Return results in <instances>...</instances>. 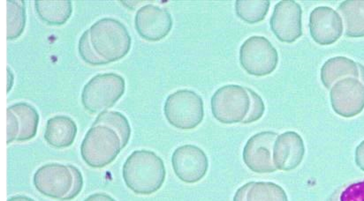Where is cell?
<instances>
[{"instance_id":"cell-33","label":"cell","mask_w":364,"mask_h":201,"mask_svg":"<svg viewBox=\"0 0 364 201\" xmlns=\"http://www.w3.org/2000/svg\"><path fill=\"white\" fill-rule=\"evenodd\" d=\"M7 201H36L30 197L23 196V195H18V196H14L11 197Z\"/></svg>"},{"instance_id":"cell-3","label":"cell","mask_w":364,"mask_h":201,"mask_svg":"<svg viewBox=\"0 0 364 201\" xmlns=\"http://www.w3.org/2000/svg\"><path fill=\"white\" fill-rule=\"evenodd\" d=\"M122 149L117 131L107 126L92 125L83 138L81 156L89 167L103 169L117 158Z\"/></svg>"},{"instance_id":"cell-14","label":"cell","mask_w":364,"mask_h":201,"mask_svg":"<svg viewBox=\"0 0 364 201\" xmlns=\"http://www.w3.org/2000/svg\"><path fill=\"white\" fill-rule=\"evenodd\" d=\"M309 32L319 45H333L343 35L344 24L341 14L329 6L316 7L309 16Z\"/></svg>"},{"instance_id":"cell-5","label":"cell","mask_w":364,"mask_h":201,"mask_svg":"<svg viewBox=\"0 0 364 201\" xmlns=\"http://www.w3.org/2000/svg\"><path fill=\"white\" fill-rule=\"evenodd\" d=\"M164 113L170 125L177 129L193 130L205 118L203 101L194 91L180 89L166 98Z\"/></svg>"},{"instance_id":"cell-24","label":"cell","mask_w":364,"mask_h":201,"mask_svg":"<svg viewBox=\"0 0 364 201\" xmlns=\"http://www.w3.org/2000/svg\"><path fill=\"white\" fill-rule=\"evenodd\" d=\"M93 125H105L112 128L122 138V148H126L131 137V127L129 120L121 112H104L97 116Z\"/></svg>"},{"instance_id":"cell-22","label":"cell","mask_w":364,"mask_h":201,"mask_svg":"<svg viewBox=\"0 0 364 201\" xmlns=\"http://www.w3.org/2000/svg\"><path fill=\"white\" fill-rule=\"evenodd\" d=\"M246 201H289L285 190L272 182H250Z\"/></svg>"},{"instance_id":"cell-12","label":"cell","mask_w":364,"mask_h":201,"mask_svg":"<svg viewBox=\"0 0 364 201\" xmlns=\"http://www.w3.org/2000/svg\"><path fill=\"white\" fill-rule=\"evenodd\" d=\"M303 10L294 0H284L274 7L270 21L271 29L280 42L292 43L303 36Z\"/></svg>"},{"instance_id":"cell-21","label":"cell","mask_w":364,"mask_h":201,"mask_svg":"<svg viewBox=\"0 0 364 201\" xmlns=\"http://www.w3.org/2000/svg\"><path fill=\"white\" fill-rule=\"evenodd\" d=\"M6 38L13 41L19 38L26 27V7L23 0H7Z\"/></svg>"},{"instance_id":"cell-8","label":"cell","mask_w":364,"mask_h":201,"mask_svg":"<svg viewBox=\"0 0 364 201\" xmlns=\"http://www.w3.org/2000/svg\"><path fill=\"white\" fill-rule=\"evenodd\" d=\"M33 183L41 195L50 199L69 201L75 176L69 165L48 163L36 171Z\"/></svg>"},{"instance_id":"cell-11","label":"cell","mask_w":364,"mask_h":201,"mask_svg":"<svg viewBox=\"0 0 364 201\" xmlns=\"http://www.w3.org/2000/svg\"><path fill=\"white\" fill-rule=\"evenodd\" d=\"M278 136L276 131H264L249 138L243 149L242 158L251 171L257 174L275 173L277 169L273 163L272 152Z\"/></svg>"},{"instance_id":"cell-25","label":"cell","mask_w":364,"mask_h":201,"mask_svg":"<svg viewBox=\"0 0 364 201\" xmlns=\"http://www.w3.org/2000/svg\"><path fill=\"white\" fill-rule=\"evenodd\" d=\"M326 201H364V179L341 185Z\"/></svg>"},{"instance_id":"cell-30","label":"cell","mask_w":364,"mask_h":201,"mask_svg":"<svg viewBox=\"0 0 364 201\" xmlns=\"http://www.w3.org/2000/svg\"><path fill=\"white\" fill-rule=\"evenodd\" d=\"M83 201H116L112 197L107 195V193L97 192L94 193L88 197Z\"/></svg>"},{"instance_id":"cell-26","label":"cell","mask_w":364,"mask_h":201,"mask_svg":"<svg viewBox=\"0 0 364 201\" xmlns=\"http://www.w3.org/2000/svg\"><path fill=\"white\" fill-rule=\"evenodd\" d=\"M78 49L80 56L85 63L94 65V67L107 64V62L98 56L92 45H91L89 29L83 33L81 38H80Z\"/></svg>"},{"instance_id":"cell-23","label":"cell","mask_w":364,"mask_h":201,"mask_svg":"<svg viewBox=\"0 0 364 201\" xmlns=\"http://www.w3.org/2000/svg\"><path fill=\"white\" fill-rule=\"evenodd\" d=\"M268 0H237L235 12L240 19L249 24H256L264 21L270 9Z\"/></svg>"},{"instance_id":"cell-16","label":"cell","mask_w":364,"mask_h":201,"mask_svg":"<svg viewBox=\"0 0 364 201\" xmlns=\"http://www.w3.org/2000/svg\"><path fill=\"white\" fill-rule=\"evenodd\" d=\"M77 135L75 120L68 116H55L47 121L45 138L50 147L67 148L74 143Z\"/></svg>"},{"instance_id":"cell-6","label":"cell","mask_w":364,"mask_h":201,"mask_svg":"<svg viewBox=\"0 0 364 201\" xmlns=\"http://www.w3.org/2000/svg\"><path fill=\"white\" fill-rule=\"evenodd\" d=\"M212 112L217 121L224 125L242 123L249 115L251 98L247 87L239 85H227L214 93Z\"/></svg>"},{"instance_id":"cell-9","label":"cell","mask_w":364,"mask_h":201,"mask_svg":"<svg viewBox=\"0 0 364 201\" xmlns=\"http://www.w3.org/2000/svg\"><path fill=\"white\" fill-rule=\"evenodd\" d=\"M331 104L338 116L355 118L364 109V75L346 77L330 89Z\"/></svg>"},{"instance_id":"cell-19","label":"cell","mask_w":364,"mask_h":201,"mask_svg":"<svg viewBox=\"0 0 364 201\" xmlns=\"http://www.w3.org/2000/svg\"><path fill=\"white\" fill-rule=\"evenodd\" d=\"M35 9L40 19L50 26L64 25L73 13L70 0H36Z\"/></svg>"},{"instance_id":"cell-32","label":"cell","mask_w":364,"mask_h":201,"mask_svg":"<svg viewBox=\"0 0 364 201\" xmlns=\"http://www.w3.org/2000/svg\"><path fill=\"white\" fill-rule=\"evenodd\" d=\"M14 83V75L12 71H10V68L7 67V93L10 92L12 89Z\"/></svg>"},{"instance_id":"cell-27","label":"cell","mask_w":364,"mask_h":201,"mask_svg":"<svg viewBox=\"0 0 364 201\" xmlns=\"http://www.w3.org/2000/svg\"><path fill=\"white\" fill-rule=\"evenodd\" d=\"M247 91H249L251 98V106L249 115L242 122L244 125L258 121L264 116L265 112L264 102L259 94L251 89H247Z\"/></svg>"},{"instance_id":"cell-18","label":"cell","mask_w":364,"mask_h":201,"mask_svg":"<svg viewBox=\"0 0 364 201\" xmlns=\"http://www.w3.org/2000/svg\"><path fill=\"white\" fill-rule=\"evenodd\" d=\"M345 27V36L364 38V0H346L338 7Z\"/></svg>"},{"instance_id":"cell-17","label":"cell","mask_w":364,"mask_h":201,"mask_svg":"<svg viewBox=\"0 0 364 201\" xmlns=\"http://www.w3.org/2000/svg\"><path fill=\"white\" fill-rule=\"evenodd\" d=\"M364 67L350 58L335 57L330 58L321 68V80L326 89H332L335 83L346 77H363Z\"/></svg>"},{"instance_id":"cell-10","label":"cell","mask_w":364,"mask_h":201,"mask_svg":"<svg viewBox=\"0 0 364 201\" xmlns=\"http://www.w3.org/2000/svg\"><path fill=\"white\" fill-rule=\"evenodd\" d=\"M174 173L186 184H196L206 176L209 160L203 149L195 145H183L176 149L172 156Z\"/></svg>"},{"instance_id":"cell-15","label":"cell","mask_w":364,"mask_h":201,"mask_svg":"<svg viewBox=\"0 0 364 201\" xmlns=\"http://www.w3.org/2000/svg\"><path fill=\"white\" fill-rule=\"evenodd\" d=\"M305 156L304 138L293 131L277 137L273 146L272 159L277 170L291 171L300 165Z\"/></svg>"},{"instance_id":"cell-2","label":"cell","mask_w":364,"mask_h":201,"mask_svg":"<svg viewBox=\"0 0 364 201\" xmlns=\"http://www.w3.org/2000/svg\"><path fill=\"white\" fill-rule=\"evenodd\" d=\"M89 31L91 45L107 64L121 60L129 54L132 39L121 21L103 18L91 26Z\"/></svg>"},{"instance_id":"cell-13","label":"cell","mask_w":364,"mask_h":201,"mask_svg":"<svg viewBox=\"0 0 364 201\" xmlns=\"http://www.w3.org/2000/svg\"><path fill=\"white\" fill-rule=\"evenodd\" d=\"M173 24L168 11L151 4L141 6L134 18L138 34L149 42H159L166 38L172 31Z\"/></svg>"},{"instance_id":"cell-28","label":"cell","mask_w":364,"mask_h":201,"mask_svg":"<svg viewBox=\"0 0 364 201\" xmlns=\"http://www.w3.org/2000/svg\"><path fill=\"white\" fill-rule=\"evenodd\" d=\"M20 134V123L17 116L7 108L6 111V143L17 141Z\"/></svg>"},{"instance_id":"cell-29","label":"cell","mask_w":364,"mask_h":201,"mask_svg":"<svg viewBox=\"0 0 364 201\" xmlns=\"http://www.w3.org/2000/svg\"><path fill=\"white\" fill-rule=\"evenodd\" d=\"M355 160L359 169L364 171V141L355 149Z\"/></svg>"},{"instance_id":"cell-20","label":"cell","mask_w":364,"mask_h":201,"mask_svg":"<svg viewBox=\"0 0 364 201\" xmlns=\"http://www.w3.org/2000/svg\"><path fill=\"white\" fill-rule=\"evenodd\" d=\"M17 116L20 123V134L17 141L32 140L38 133L39 114L34 106L28 102H18L9 107Z\"/></svg>"},{"instance_id":"cell-7","label":"cell","mask_w":364,"mask_h":201,"mask_svg":"<svg viewBox=\"0 0 364 201\" xmlns=\"http://www.w3.org/2000/svg\"><path fill=\"white\" fill-rule=\"evenodd\" d=\"M240 64L250 75H270L278 67V51L267 38L251 36L240 49Z\"/></svg>"},{"instance_id":"cell-4","label":"cell","mask_w":364,"mask_h":201,"mask_svg":"<svg viewBox=\"0 0 364 201\" xmlns=\"http://www.w3.org/2000/svg\"><path fill=\"white\" fill-rule=\"evenodd\" d=\"M126 90L125 79L114 72L94 76L83 87L82 104L91 114L107 112L121 99Z\"/></svg>"},{"instance_id":"cell-31","label":"cell","mask_w":364,"mask_h":201,"mask_svg":"<svg viewBox=\"0 0 364 201\" xmlns=\"http://www.w3.org/2000/svg\"><path fill=\"white\" fill-rule=\"evenodd\" d=\"M249 184H246L240 188L235 192L234 201H246V193Z\"/></svg>"},{"instance_id":"cell-1","label":"cell","mask_w":364,"mask_h":201,"mask_svg":"<svg viewBox=\"0 0 364 201\" xmlns=\"http://www.w3.org/2000/svg\"><path fill=\"white\" fill-rule=\"evenodd\" d=\"M124 182L138 195H151L166 180L165 163L151 151H136L127 157L122 169Z\"/></svg>"}]
</instances>
